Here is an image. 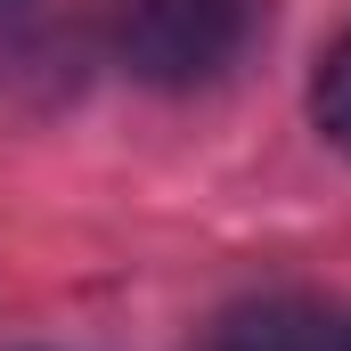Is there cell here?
Segmentation results:
<instances>
[{
    "instance_id": "6da1fadb",
    "label": "cell",
    "mask_w": 351,
    "mask_h": 351,
    "mask_svg": "<svg viewBox=\"0 0 351 351\" xmlns=\"http://www.w3.org/2000/svg\"><path fill=\"white\" fill-rule=\"evenodd\" d=\"M254 25H262V0H123L114 8L123 66L164 90H196L229 74L237 49L254 41Z\"/></svg>"
},
{
    "instance_id": "7a4b0ae2",
    "label": "cell",
    "mask_w": 351,
    "mask_h": 351,
    "mask_svg": "<svg viewBox=\"0 0 351 351\" xmlns=\"http://www.w3.org/2000/svg\"><path fill=\"white\" fill-rule=\"evenodd\" d=\"M204 351H335V319L302 294H262V302H237Z\"/></svg>"
},
{
    "instance_id": "3957f363",
    "label": "cell",
    "mask_w": 351,
    "mask_h": 351,
    "mask_svg": "<svg viewBox=\"0 0 351 351\" xmlns=\"http://www.w3.org/2000/svg\"><path fill=\"white\" fill-rule=\"evenodd\" d=\"M311 114H319V131L335 139L351 156V33L319 58V82H311Z\"/></svg>"
}]
</instances>
